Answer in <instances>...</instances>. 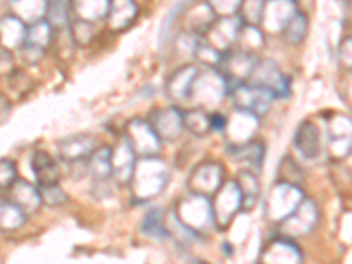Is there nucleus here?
<instances>
[{
	"label": "nucleus",
	"instance_id": "14",
	"mask_svg": "<svg viewBox=\"0 0 352 264\" xmlns=\"http://www.w3.org/2000/svg\"><path fill=\"white\" fill-rule=\"evenodd\" d=\"M303 254L291 238L280 236L270 241L263 248L259 264H301Z\"/></svg>",
	"mask_w": 352,
	"mask_h": 264
},
{
	"label": "nucleus",
	"instance_id": "2",
	"mask_svg": "<svg viewBox=\"0 0 352 264\" xmlns=\"http://www.w3.org/2000/svg\"><path fill=\"white\" fill-rule=\"evenodd\" d=\"M173 217L178 220V224L185 231L197 238L217 228L215 219H213L212 201L208 197L197 196V194L188 192V196L182 197L175 204Z\"/></svg>",
	"mask_w": 352,
	"mask_h": 264
},
{
	"label": "nucleus",
	"instance_id": "39",
	"mask_svg": "<svg viewBox=\"0 0 352 264\" xmlns=\"http://www.w3.org/2000/svg\"><path fill=\"white\" fill-rule=\"evenodd\" d=\"M69 30H71V37L74 41L76 46H81V48H87L88 44L92 43L94 36H96V30H94V23H88V21L83 20H71L69 23Z\"/></svg>",
	"mask_w": 352,
	"mask_h": 264
},
{
	"label": "nucleus",
	"instance_id": "37",
	"mask_svg": "<svg viewBox=\"0 0 352 264\" xmlns=\"http://www.w3.org/2000/svg\"><path fill=\"white\" fill-rule=\"evenodd\" d=\"M264 2L266 0H241L240 9H238V18L243 21V25L259 27L261 16H263L264 11Z\"/></svg>",
	"mask_w": 352,
	"mask_h": 264
},
{
	"label": "nucleus",
	"instance_id": "10",
	"mask_svg": "<svg viewBox=\"0 0 352 264\" xmlns=\"http://www.w3.org/2000/svg\"><path fill=\"white\" fill-rule=\"evenodd\" d=\"M296 12V0H266L259 23L261 30L264 34H282Z\"/></svg>",
	"mask_w": 352,
	"mask_h": 264
},
{
	"label": "nucleus",
	"instance_id": "41",
	"mask_svg": "<svg viewBox=\"0 0 352 264\" xmlns=\"http://www.w3.org/2000/svg\"><path fill=\"white\" fill-rule=\"evenodd\" d=\"M39 187L41 199L43 204H48V206H60V204L67 203V194L64 192V188H60V185H37Z\"/></svg>",
	"mask_w": 352,
	"mask_h": 264
},
{
	"label": "nucleus",
	"instance_id": "15",
	"mask_svg": "<svg viewBox=\"0 0 352 264\" xmlns=\"http://www.w3.org/2000/svg\"><path fill=\"white\" fill-rule=\"evenodd\" d=\"M257 129H259V118L256 115L241 111V109H234V113L226 124L224 131L228 132V140L231 146H240V144L252 141Z\"/></svg>",
	"mask_w": 352,
	"mask_h": 264
},
{
	"label": "nucleus",
	"instance_id": "27",
	"mask_svg": "<svg viewBox=\"0 0 352 264\" xmlns=\"http://www.w3.org/2000/svg\"><path fill=\"white\" fill-rule=\"evenodd\" d=\"M188 18H187V32L194 34V36L203 37L204 34L208 32L210 27L215 23L217 16L215 12L212 11L206 2H201V4H196L194 8L187 9Z\"/></svg>",
	"mask_w": 352,
	"mask_h": 264
},
{
	"label": "nucleus",
	"instance_id": "23",
	"mask_svg": "<svg viewBox=\"0 0 352 264\" xmlns=\"http://www.w3.org/2000/svg\"><path fill=\"white\" fill-rule=\"evenodd\" d=\"M32 171L36 175L37 185H55L60 180L58 162L44 150H37L32 157Z\"/></svg>",
	"mask_w": 352,
	"mask_h": 264
},
{
	"label": "nucleus",
	"instance_id": "43",
	"mask_svg": "<svg viewBox=\"0 0 352 264\" xmlns=\"http://www.w3.org/2000/svg\"><path fill=\"white\" fill-rule=\"evenodd\" d=\"M18 178L16 164L11 159H0V190L11 187Z\"/></svg>",
	"mask_w": 352,
	"mask_h": 264
},
{
	"label": "nucleus",
	"instance_id": "13",
	"mask_svg": "<svg viewBox=\"0 0 352 264\" xmlns=\"http://www.w3.org/2000/svg\"><path fill=\"white\" fill-rule=\"evenodd\" d=\"M148 122L162 143L164 141H176L182 136V132H184L182 109L176 108V106L155 109L148 118Z\"/></svg>",
	"mask_w": 352,
	"mask_h": 264
},
{
	"label": "nucleus",
	"instance_id": "1",
	"mask_svg": "<svg viewBox=\"0 0 352 264\" xmlns=\"http://www.w3.org/2000/svg\"><path fill=\"white\" fill-rule=\"evenodd\" d=\"M169 182V169L159 157H140L132 169L129 184L132 187V196L138 203L153 199L166 188Z\"/></svg>",
	"mask_w": 352,
	"mask_h": 264
},
{
	"label": "nucleus",
	"instance_id": "3",
	"mask_svg": "<svg viewBox=\"0 0 352 264\" xmlns=\"http://www.w3.org/2000/svg\"><path fill=\"white\" fill-rule=\"evenodd\" d=\"M226 96H229V85L226 78L217 69H206L204 72L199 71L194 80L188 100L196 104L194 108L208 109L220 104Z\"/></svg>",
	"mask_w": 352,
	"mask_h": 264
},
{
	"label": "nucleus",
	"instance_id": "45",
	"mask_svg": "<svg viewBox=\"0 0 352 264\" xmlns=\"http://www.w3.org/2000/svg\"><path fill=\"white\" fill-rule=\"evenodd\" d=\"M329 153L338 160L345 159L351 153V138H331Z\"/></svg>",
	"mask_w": 352,
	"mask_h": 264
},
{
	"label": "nucleus",
	"instance_id": "20",
	"mask_svg": "<svg viewBox=\"0 0 352 264\" xmlns=\"http://www.w3.org/2000/svg\"><path fill=\"white\" fill-rule=\"evenodd\" d=\"M136 160V153H134V150L131 148V144H129V141L124 136L120 140V143L116 144V148H111V178H115L122 185L129 184Z\"/></svg>",
	"mask_w": 352,
	"mask_h": 264
},
{
	"label": "nucleus",
	"instance_id": "5",
	"mask_svg": "<svg viewBox=\"0 0 352 264\" xmlns=\"http://www.w3.org/2000/svg\"><path fill=\"white\" fill-rule=\"evenodd\" d=\"M229 96L232 97L234 108L252 113L257 118L266 115L275 102V96H273V92H270L268 88L256 87V85L250 83L236 85L229 92Z\"/></svg>",
	"mask_w": 352,
	"mask_h": 264
},
{
	"label": "nucleus",
	"instance_id": "26",
	"mask_svg": "<svg viewBox=\"0 0 352 264\" xmlns=\"http://www.w3.org/2000/svg\"><path fill=\"white\" fill-rule=\"evenodd\" d=\"M109 9V0H71V12L76 20L96 23L104 20Z\"/></svg>",
	"mask_w": 352,
	"mask_h": 264
},
{
	"label": "nucleus",
	"instance_id": "46",
	"mask_svg": "<svg viewBox=\"0 0 352 264\" xmlns=\"http://www.w3.org/2000/svg\"><path fill=\"white\" fill-rule=\"evenodd\" d=\"M16 53L21 56V60L27 62V64H37L44 56V50L30 46V44H23Z\"/></svg>",
	"mask_w": 352,
	"mask_h": 264
},
{
	"label": "nucleus",
	"instance_id": "30",
	"mask_svg": "<svg viewBox=\"0 0 352 264\" xmlns=\"http://www.w3.org/2000/svg\"><path fill=\"white\" fill-rule=\"evenodd\" d=\"M236 184L241 192V210H252L259 199V180L257 175L248 169H243L236 178Z\"/></svg>",
	"mask_w": 352,
	"mask_h": 264
},
{
	"label": "nucleus",
	"instance_id": "21",
	"mask_svg": "<svg viewBox=\"0 0 352 264\" xmlns=\"http://www.w3.org/2000/svg\"><path fill=\"white\" fill-rule=\"evenodd\" d=\"M298 152L307 160H314L320 153V131L314 122L305 120L301 122L300 127L294 132V140H292Z\"/></svg>",
	"mask_w": 352,
	"mask_h": 264
},
{
	"label": "nucleus",
	"instance_id": "19",
	"mask_svg": "<svg viewBox=\"0 0 352 264\" xmlns=\"http://www.w3.org/2000/svg\"><path fill=\"white\" fill-rule=\"evenodd\" d=\"M27 39V25L14 14H6L0 18V50L18 52Z\"/></svg>",
	"mask_w": 352,
	"mask_h": 264
},
{
	"label": "nucleus",
	"instance_id": "38",
	"mask_svg": "<svg viewBox=\"0 0 352 264\" xmlns=\"http://www.w3.org/2000/svg\"><path fill=\"white\" fill-rule=\"evenodd\" d=\"M303 175L300 166L294 162L292 157H284L278 166V182H284V184L296 185V187H301L303 185Z\"/></svg>",
	"mask_w": 352,
	"mask_h": 264
},
{
	"label": "nucleus",
	"instance_id": "9",
	"mask_svg": "<svg viewBox=\"0 0 352 264\" xmlns=\"http://www.w3.org/2000/svg\"><path fill=\"white\" fill-rule=\"evenodd\" d=\"M224 168L219 162L206 160L203 164L197 166L190 176H188V192L197 194L203 197H213V194L224 184Z\"/></svg>",
	"mask_w": 352,
	"mask_h": 264
},
{
	"label": "nucleus",
	"instance_id": "36",
	"mask_svg": "<svg viewBox=\"0 0 352 264\" xmlns=\"http://www.w3.org/2000/svg\"><path fill=\"white\" fill-rule=\"evenodd\" d=\"M190 2H192V0H178V2H176V4H175V8H173L171 11L168 12V16L164 18L162 25H160V37H159L160 50L164 48L166 44H168L169 36H171L173 25H175L176 21L180 20L182 14H184V12L187 11L188 6H190Z\"/></svg>",
	"mask_w": 352,
	"mask_h": 264
},
{
	"label": "nucleus",
	"instance_id": "47",
	"mask_svg": "<svg viewBox=\"0 0 352 264\" xmlns=\"http://www.w3.org/2000/svg\"><path fill=\"white\" fill-rule=\"evenodd\" d=\"M14 71V53L0 50V78H9Z\"/></svg>",
	"mask_w": 352,
	"mask_h": 264
},
{
	"label": "nucleus",
	"instance_id": "12",
	"mask_svg": "<svg viewBox=\"0 0 352 264\" xmlns=\"http://www.w3.org/2000/svg\"><path fill=\"white\" fill-rule=\"evenodd\" d=\"M243 21L236 16H228V18H217L215 23L210 27V30L203 36V39L208 44H212L213 48L220 53H226L229 50L234 48L236 44L238 34Z\"/></svg>",
	"mask_w": 352,
	"mask_h": 264
},
{
	"label": "nucleus",
	"instance_id": "49",
	"mask_svg": "<svg viewBox=\"0 0 352 264\" xmlns=\"http://www.w3.org/2000/svg\"><path fill=\"white\" fill-rule=\"evenodd\" d=\"M226 124H228V118L222 113H212L210 115V127H212V131L224 132Z\"/></svg>",
	"mask_w": 352,
	"mask_h": 264
},
{
	"label": "nucleus",
	"instance_id": "17",
	"mask_svg": "<svg viewBox=\"0 0 352 264\" xmlns=\"http://www.w3.org/2000/svg\"><path fill=\"white\" fill-rule=\"evenodd\" d=\"M140 14V6L136 0H109V9L106 14V23L113 32L127 30Z\"/></svg>",
	"mask_w": 352,
	"mask_h": 264
},
{
	"label": "nucleus",
	"instance_id": "4",
	"mask_svg": "<svg viewBox=\"0 0 352 264\" xmlns=\"http://www.w3.org/2000/svg\"><path fill=\"white\" fill-rule=\"evenodd\" d=\"M303 199L305 194L301 187L278 182L276 185H273L272 192L268 194V199H266V204H264L266 217H268V220L275 222V224H280L282 220L287 219L300 206Z\"/></svg>",
	"mask_w": 352,
	"mask_h": 264
},
{
	"label": "nucleus",
	"instance_id": "29",
	"mask_svg": "<svg viewBox=\"0 0 352 264\" xmlns=\"http://www.w3.org/2000/svg\"><path fill=\"white\" fill-rule=\"evenodd\" d=\"M182 118H184V131H188L194 136L203 138L208 136L210 132H212V127H210V113L206 109H185V111H182Z\"/></svg>",
	"mask_w": 352,
	"mask_h": 264
},
{
	"label": "nucleus",
	"instance_id": "48",
	"mask_svg": "<svg viewBox=\"0 0 352 264\" xmlns=\"http://www.w3.org/2000/svg\"><path fill=\"white\" fill-rule=\"evenodd\" d=\"M12 111V102L6 94H0V124H4Z\"/></svg>",
	"mask_w": 352,
	"mask_h": 264
},
{
	"label": "nucleus",
	"instance_id": "44",
	"mask_svg": "<svg viewBox=\"0 0 352 264\" xmlns=\"http://www.w3.org/2000/svg\"><path fill=\"white\" fill-rule=\"evenodd\" d=\"M329 138H351V120L349 116L336 115L329 122Z\"/></svg>",
	"mask_w": 352,
	"mask_h": 264
},
{
	"label": "nucleus",
	"instance_id": "16",
	"mask_svg": "<svg viewBox=\"0 0 352 264\" xmlns=\"http://www.w3.org/2000/svg\"><path fill=\"white\" fill-rule=\"evenodd\" d=\"M199 74V69L196 64H185L176 69L171 76L166 81V96L173 102H185L190 96V88H192L194 80Z\"/></svg>",
	"mask_w": 352,
	"mask_h": 264
},
{
	"label": "nucleus",
	"instance_id": "6",
	"mask_svg": "<svg viewBox=\"0 0 352 264\" xmlns=\"http://www.w3.org/2000/svg\"><path fill=\"white\" fill-rule=\"evenodd\" d=\"M212 210L217 228L226 229L231 224V220L241 210V192L236 180H228L220 185L219 190L213 194Z\"/></svg>",
	"mask_w": 352,
	"mask_h": 264
},
{
	"label": "nucleus",
	"instance_id": "42",
	"mask_svg": "<svg viewBox=\"0 0 352 264\" xmlns=\"http://www.w3.org/2000/svg\"><path fill=\"white\" fill-rule=\"evenodd\" d=\"M206 4L212 8L217 18H228L236 16L241 0H206Z\"/></svg>",
	"mask_w": 352,
	"mask_h": 264
},
{
	"label": "nucleus",
	"instance_id": "7",
	"mask_svg": "<svg viewBox=\"0 0 352 264\" xmlns=\"http://www.w3.org/2000/svg\"><path fill=\"white\" fill-rule=\"evenodd\" d=\"M245 83L268 88L270 92H273L275 99L291 96V78L285 76L273 60H257Z\"/></svg>",
	"mask_w": 352,
	"mask_h": 264
},
{
	"label": "nucleus",
	"instance_id": "18",
	"mask_svg": "<svg viewBox=\"0 0 352 264\" xmlns=\"http://www.w3.org/2000/svg\"><path fill=\"white\" fill-rule=\"evenodd\" d=\"M8 190H9V201H12L16 206H20V208L25 212V215L39 212V208L43 206L39 187L30 184V182L16 178V182H14Z\"/></svg>",
	"mask_w": 352,
	"mask_h": 264
},
{
	"label": "nucleus",
	"instance_id": "28",
	"mask_svg": "<svg viewBox=\"0 0 352 264\" xmlns=\"http://www.w3.org/2000/svg\"><path fill=\"white\" fill-rule=\"evenodd\" d=\"M229 153H231L238 162H243L248 166V171H259L263 168L264 159V146L263 143H245L240 146H229Z\"/></svg>",
	"mask_w": 352,
	"mask_h": 264
},
{
	"label": "nucleus",
	"instance_id": "40",
	"mask_svg": "<svg viewBox=\"0 0 352 264\" xmlns=\"http://www.w3.org/2000/svg\"><path fill=\"white\" fill-rule=\"evenodd\" d=\"M222 55H224V53L217 52L212 44H208L206 41L203 39V37H201L199 43H197V46H196V50H194L192 58H196L197 62L204 64L208 69H217V65L220 64V58H222Z\"/></svg>",
	"mask_w": 352,
	"mask_h": 264
},
{
	"label": "nucleus",
	"instance_id": "24",
	"mask_svg": "<svg viewBox=\"0 0 352 264\" xmlns=\"http://www.w3.org/2000/svg\"><path fill=\"white\" fill-rule=\"evenodd\" d=\"M87 173L94 178V182H108L113 176L111 168V148L109 146H97L87 157Z\"/></svg>",
	"mask_w": 352,
	"mask_h": 264
},
{
	"label": "nucleus",
	"instance_id": "32",
	"mask_svg": "<svg viewBox=\"0 0 352 264\" xmlns=\"http://www.w3.org/2000/svg\"><path fill=\"white\" fill-rule=\"evenodd\" d=\"M264 43L266 41H264V32L261 30V27H256V25H241L234 48L256 55V52L264 48Z\"/></svg>",
	"mask_w": 352,
	"mask_h": 264
},
{
	"label": "nucleus",
	"instance_id": "25",
	"mask_svg": "<svg viewBox=\"0 0 352 264\" xmlns=\"http://www.w3.org/2000/svg\"><path fill=\"white\" fill-rule=\"evenodd\" d=\"M11 14L20 18L25 25H32L44 20L48 11V0H11L9 2Z\"/></svg>",
	"mask_w": 352,
	"mask_h": 264
},
{
	"label": "nucleus",
	"instance_id": "50",
	"mask_svg": "<svg viewBox=\"0 0 352 264\" xmlns=\"http://www.w3.org/2000/svg\"><path fill=\"white\" fill-rule=\"evenodd\" d=\"M190 264H208V263H203V261H192Z\"/></svg>",
	"mask_w": 352,
	"mask_h": 264
},
{
	"label": "nucleus",
	"instance_id": "34",
	"mask_svg": "<svg viewBox=\"0 0 352 264\" xmlns=\"http://www.w3.org/2000/svg\"><path fill=\"white\" fill-rule=\"evenodd\" d=\"M141 231H143V234H146V236L150 238H155V240L168 238L169 232H168V228H166L164 210L162 208L148 210V213H146L143 219V224H141Z\"/></svg>",
	"mask_w": 352,
	"mask_h": 264
},
{
	"label": "nucleus",
	"instance_id": "22",
	"mask_svg": "<svg viewBox=\"0 0 352 264\" xmlns=\"http://www.w3.org/2000/svg\"><path fill=\"white\" fill-rule=\"evenodd\" d=\"M96 138L90 134H76V136H69L64 141L58 143V150H60V157L72 164V162H80V160L87 159L96 146Z\"/></svg>",
	"mask_w": 352,
	"mask_h": 264
},
{
	"label": "nucleus",
	"instance_id": "35",
	"mask_svg": "<svg viewBox=\"0 0 352 264\" xmlns=\"http://www.w3.org/2000/svg\"><path fill=\"white\" fill-rule=\"evenodd\" d=\"M307 34H308V16H307V12L303 11H298L296 14L291 18L287 27L282 30L284 39L287 41L289 44H294V46L303 43Z\"/></svg>",
	"mask_w": 352,
	"mask_h": 264
},
{
	"label": "nucleus",
	"instance_id": "11",
	"mask_svg": "<svg viewBox=\"0 0 352 264\" xmlns=\"http://www.w3.org/2000/svg\"><path fill=\"white\" fill-rule=\"evenodd\" d=\"M317 222H319V210H317L316 203L310 199H303L300 206L278 226L284 229L287 238H298L310 234Z\"/></svg>",
	"mask_w": 352,
	"mask_h": 264
},
{
	"label": "nucleus",
	"instance_id": "33",
	"mask_svg": "<svg viewBox=\"0 0 352 264\" xmlns=\"http://www.w3.org/2000/svg\"><path fill=\"white\" fill-rule=\"evenodd\" d=\"M53 36H55V30H53L52 25L46 20H39L27 27V39H25V44H30V46H36V48H41L46 52V48L52 46Z\"/></svg>",
	"mask_w": 352,
	"mask_h": 264
},
{
	"label": "nucleus",
	"instance_id": "8",
	"mask_svg": "<svg viewBox=\"0 0 352 264\" xmlns=\"http://www.w3.org/2000/svg\"><path fill=\"white\" fill-rule=\"evenodd\" d=\"M125 140L129 141L136 157H157L162 150V141L159 140L150 122L143 118H134L129 122L125 129Z\"/></svg>",
	"mask_w": 352,
	"mask_h": 264
},
{
	"label": "nucleus",
	"instance_id": "31",
	"mask_svg": "<svg viewBox=\"0 0 352 264\" xmlns=\"http://www.w3.org/2000/svg\"><path fill=\"white\" fill-rule=\"evenodd\" d=\"M27 215L20 206L9 199H0V231L11 232L25 224Z\"/></svg>",
	"mask_w": 352,
	"mask_h": 264
}]
</instances>
